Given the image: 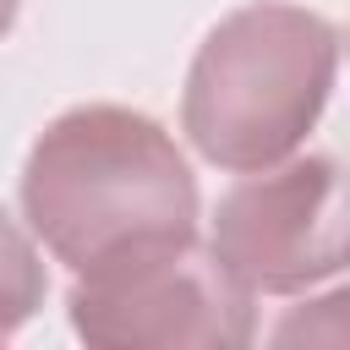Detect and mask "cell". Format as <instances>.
<instances>
[{
	"mask_svg": "<svg viewBox=\"0 0 350 350\" xmlns=\"http://www.w3.org/2000/svg\"><path fill=\"white\" fill-rule=\"evenodd\" d=\"M213 257L252 295H295L350 268V164L301 153L246 170L213 208Z\"/></svg>",
	"mask_w": 350,
	"mask_h": 350,
	"instance_id": "3",
	"label": "cell"
},
{
	"mask_svg": "<svg viewBox=\"0 0 350 350\" xmlns=\"http://www.w3.org/2000/svg\"><path fill=\"white\" fill-rule=\"evenodd\" d=\"M66 306L71 328L104 350H241L257 334L252 290L197 241L77 273Z\"/></svg>",
	"mask_w": 350,
	"mask_h": 350,
	"instance_id": "4",
	"label": "cell"
},
{
	"mask_svg": "<svg viewBox=\"0 0 350 350\" xmlns=\"http://www.w3.org/2000/svg\"><path fill=\"white\" fill-rule=\"evenodd\" d=\"M339 71V33L284 0L230 11L197 49L180 93V131L219 170L290 159L317 126Z\"/></svg>",
	"mask_w": 350,
	"mask_h": 350,
	"instance_id": "2",
	"label": "cell"
},
{
	"mask_svg": "<svg viewBox=\"0 0 350 350\" xmlns=\"http://www.w3.org/2000/svg\"><path fill=\"white\" fill-rule=\"evenodd\" d=\"M273 345H350V284L290 312L273 328Z\"/></svg>",
	"mask_w": 350,
	"mask_h": 350,
	"instance_id": "6",
	"label": "cell"
},
{
	"mask_svg": "<svg viewBox=\"0 0 350 350\" xmlns=\"http://www.w3.org/2000/svg\"><path fill=\"white\" fill-rule=\"evenodd\" d=\"M16 11H22V0H0V38L11 33V22H16Z\"/></svg>",
	"mask_w": 350,
	"mask_h": 350,
	"instance_id": "7",
	"label": "cell"
},
{
	"mask_svg": "<svg viewBox=\"0 0 350 350\" xmlns=\"http://www.w3.org/2000/svg\"><path fill=\"white\" fill-rule=\"evenodd\" d=\"M44 306V262L27 230L0 208V339H11Z\"/></svg>",
	"mask_w": 350,
	"mask_h": 350,
	"instance_id": "5",
	"label": "cell"
},
{
	"mask_svg": "<svg viewBox=\"0 0 350 350\" xmlns=\"http://www.w3.org/2000/svg\"><path fill=\"white\" fill-rule=\"evenodd\" d=\"M22 213L66 268L98 273L197 241V175L159 120L120 104H77L33 142Z\"/></svg>",
	"mask_w": 350,
	"mask_h": 350,
	"instance_id": "1",
	"label": "cell"
}]
</instances>
